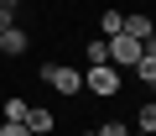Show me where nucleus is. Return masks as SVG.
Instances as JSON below:
<instances>
[{"instance_id": "obj_11", "label": "nucleus", "mask_w": 156, "mask_h": 136, "mask_svg": "<svg viewBox=\"0 0 156 136\" xmlns=\"http://www.w3.org/2000/svg\"><path fill=\"white\" fill-rule=\"evenodd\" d=\"M26 110H31V105H26V100H16V94H11V100H5V120H26Z\"/></svg>"}, {"instance_id": "obj_8", "label": "nucleus", "mask_w": 156, "mask_h": 136, "mask_svg": "<svg viewBox=\"0 0 156 136\" xmlns=\"http://www.w3.org/2000/svg\"><path fill=\"white\" fill-rule=\"evenodd\" d=\"M135 131H146V136H156V100H146V105H135Z\"/></svg>"}, {"instance_id": "obj_10", "label": "nucleus", "mask_w": 156, "mask_h": 136, "mask_svg": "<svg viewBox=\"0 0 156 136\" xmlns=\"http://www.w3.org/2000/svg\"><path fill=\"white\" fill-rule=\"evenodd\" d=\"M109 63V42L104 37H89V68H104Z\"/></svg>"}, {"instance_id": "obj_2", "label": "nucleus", "mask_w": 156, "mask_h": 136, "mask_svg": "<svg viewBox=\"0 0 156 136\" xmlns=\"http://www.w3.org/2000/svg\"><path fill=\"white\" fill-rule=\"evenodd\" d=\"M104 42H109V68H135V63H140V52H146V42H135L130 32L104 37Z\"/></svg>"}, {"instance_id": "obj_5", "label": "nucleus", "mask_w": 156, "mask_h": 136, "mask_svg": "<svg viewBox=\"0 0 156 136\" xmlns=\"http://www.w3.org/2000/svg\"><path fill=\"white\" fill-rule=\"evenodd\" d=\"M0 42H5V58H21V52L31 47V37H26L21 26H5V32H0Z\"/></svg>"}, {"instance_id": "obj_7", "label": "nucleus", "mask_w": 156, "mask_h": 136, "mask_svg": "<svg viewBox=\"0 0 156 136\" xmlns=\"http://www.w3.org/2000/svg\"><path fill=\"white\" fill-rule=\"evenodd\" d=\"M26 131H31V136H52V110H37V105H31V110H26Z\"/></svg>"}, {"instance_id": "obj_13", "label": "nucleus", "mask_w": 156, "mask_h": 136, "mask_svg": "<svg viewBox=\"0 0 156 136\" xmlns=\"http://www.w3.org/2000/svg\"><path fill=\"white\" fill-rule=\"evenodd\" d=\"M99 136H130V126H125V120H104V126H99Z\"/></svg>"}, {"instance_id": "obj_14", "label": "nucleus", "mask_w": 156, "mask_h": 136, "mask_svg": "<svg viewBox=\"0 0 156 136\" xmlns=\"http://www.w3.org/2000/svg\"><path fill=\"white\" fill-rule=\"evenodd\" d=\"M0 6H5V11H21V0H0Z\"/></svg>"}, {"instance_id": "obj_12", "label": "nucleus", "mask_w": 156, "mask_h": 136, "mask_svg": "<svg viewBox=\"0 0 156 136\" xmlns=\"http://www.w3.org/2000/svg\"><path fill=\"white\" fill-rule=\"evenodd\" d=\"M0 136H31L26 120H0Z\"/></svg>"}, {"instance_id": "obj_9", "label": "nucleus", "mask_w": 156, "mask_h": 136, "mask_svg": "<svg viewBox=\"0 0 156 136\" xmlns=\"http://www.w3.org/2000/svg\"><path fill=\"white\" fill-rule=\"evenodd\" d=\"M135 79L156 89V52H151V47H146V52H140V63H135Z\"/></svg>"}, {"instance_id": "obj_15", "label": "nucleus", "mask_w": 156, "mask_h": 136, "mask_svg": "<svg viewBox=\"0 0 156 136\" xmlns=\"http://www.w3.org/2000/svg\"><path fill=\"white\" fill-rule=\"evenodd\" d=\"M83 136H99V131H83Z\"/></svg>"}, {"instance_id": "obj_4", "label": "nucleus", "mask_w": 156, "mask_h": 136, "mask_svg": "<svg viewBox=\"0 0 156 136\" xmlns=\"http://www.w3.org/2000/svg\"><path fill=\"white\" fill-rule=\"evenodd\" d=\"M125 32H130L135 42H151V37H156V21H151L146 11H125Z\"/></svg>"}, {"instance_id": "obj_6", "label": "nucleus", "mask_w": 156, "mask_h": 136, "mask_svg": "<svg viewBox=\"0 0 156 136\" xmlns=\"http://www.w3.org/2000/svg\"><path fill=\"white\" fill-rule=\"evenodd\" d=\"M120 32H125V11H115V6L99 11V37H120Z\"/></svg>"}, {"instance_id": "obj_1", "label": "nucleus", "mask_w": 156, "mask_h": 136, "mask_svg": "<svg viewBox=\"0 0 156 136\" xmlns=\"http://www.w3.org/2000/svg\"><path fill=\"white\" fill-rule=\"evenodd\" d=\"M42 84H47L52 94L73 100V94H83V68H68V63H42Z\"/></svg>"}, {"instance_id": "obj_16", "label": "nucleus", "mask_w": 156, "mask_h": 136, "mask_svg": "<svg viewBox=\"0 0 156 136\" xmlns=\"http://www.w3.org/2000/svg\"><path fill=\"white\" fill-rule=\"evenodd\" d=\"M0 52H5V42H0Z\"/></svg>"}, {"instance_id": "obj_17", "label": "nucleus", "mask_w": 156, "mask_h": 136, "mask_svg": "<svg viewBox=\"0 0 156 136\" xmlns=\"http://www.w3.org/2000/svg\"><path fill=\"white\" fill-rule=\"evenodd\" d=\"M135 136H146V131H135Z\"/></svg>"}, {"instance_id": "obj_3", "label": "nucleus", "mask_w": 156, "mask_h": 136, "mask_svg": "<svg viewBox=\"0 0 156 136\" xmlns=\"http://www.w3.org/2000/svg\"><path fill=\"white\" fill-rule=\"evenodd\" d=\"M120 84H125V79H120V68H109V63H104V68H83V89H94L99 100H115Z\"/></svg>"}]
</instances>
